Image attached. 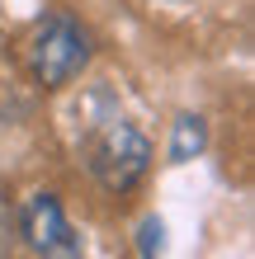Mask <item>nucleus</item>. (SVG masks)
<instances>
[{
  "label": "nucleus",
  "instance_id": "4",
  "mask_svg": "<svg viewBox=\"0 0 255 259\" xmlns=\"http://www.w3.org/2000/svg\"><path fill=\"white\" fill-rule=\"evenodd\" d=\"M203 146H208V127H203V118L185 113V118L175 123V137H170V160H175V165H185V160L199 156Z\"/></svg>",
  "mask_w": 255,
  "mask_h": 259
},
{
  "label": "nucleus",
  "instance_id": "1",
  "mask_svg": "<svg viewBox=\"0 0 255 259\" xmlns=\"http://www.w3.org/2000/svg\"><path fill=\"white\" fill-rule=\"evenodd\" d=\"M85 165L90 175L99 179L109 193H128L132 184H142L147 165H152V146H147V137L123 123V118H109V123H95L85 132Z\"/></svg>",
  "mask_w": 255,
  "mask_h": 259
},
{
  "label": "nucleus",
  "instance_id": "5",
  "mask_svg": "<svg viewBox=\"0 0 255 259\" xmlns=\"http://www.w3.org/2000/svg\"><path fill=\"white\" fill-rule=\"evenodd\" d=\"M161 236H166V226H161L156 217H147L142 222V259H161V245H166Z\"/></svg>",
  "mask_w": 255,
  "mask_h": 259
},
{
  "label": "nucleus",
  "instance_id": "3",
  "mask_svg": "<svg viewBox=\"0 0 255 259\" xmlns=\"http://www.w3.org/2000/svg\"><path fill=\"white\" fill-rule=\"evenodd\" d=\"M19 236L43 259H81V236L71 231L57 193H33L19 212Z\"/></svg>",
  "mask_w": 255,
  "mask_h": 259
},
{
  "label": "nucleus",
  "instance_id": "2",
  "mask_svg": "<svg viewBox=\"0 0 255 259\" xmlns=\"http://www.w3.org/2000/svg\"><path fill=\"white\" fill-rule=\"evenodd\" d=\"M28 62H33V75L48 90H62L71 85L76 75L85 71L90 62V38L76 19H66V14H52V19L38 24L33 33V52H28Z\"/></svg>",
  "mask_w": 255,
  "mask_h": 259
}]
</instances>
